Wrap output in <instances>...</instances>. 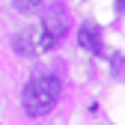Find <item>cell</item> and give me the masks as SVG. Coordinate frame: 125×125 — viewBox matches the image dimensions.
Listing matches in <instances>:
<instances>
[{"label":"cell","mask_w":125,"mask_h":125,"mask_svg":"<svg viewBox=\"0 0 125 125\" xmlns=\"http://www.w3.org/2000/svg\"><path fill=\"white\" fill-rule=\"evenodd\" d=\"M60 98V81L54 74H36L30 77L21 89V107L30 116H45L54 110V104Z\"/></svg>","instance_id":"cell-1"},{"label":"cell","mask_w":125,"mask_h":125,"mask_svg":"<svg viewBox=\"0 0 125 125\" xmlns=\"http://www.w3.org/2000/svg\"><path fill=\"white\" fill-rule=\"evenodd\" d=\"M42 36L48 39V45L54 48V45L66 36V30H69V15H66V9H62L60 3H54V6H48L42 12Z\"/></svg>","instance_id":"cell-2"},{"label":"cell","mask_w":125,"mask_h":125,"mask_svg":"<svg viewBox=\"0 0 125 125\" xmlns=\"http://www.w3.org/2000/svg\"><path fill=\"white\" fill-rule=\"evenodd\" d=\"M51 45L48 39L42 36V30H21L18 36H15V51L30 57V54H39V51H48Z\"/></svg>","instance_id":"cell-3"},{"label":"cell","mask_w":125,"mask_h":125,"mask_svg":"<svg viewBox=\"0 0 125 125\" xmlns=\"http://www.w3.org/2000/svg\"><path fill=\"white\" fill-rule=\"evenodd\" d=\"M77 42H81L86 51L101 54V30H98L95 24H83L81 30H77Z\"/></svg>","instance_id":"cell-4"},{"label":"cell","mask_w":125,"mask_h":125,"mask_svg":"<svg viewBox=\"0 0 125 125\" xmlns=\"http://www.w3.org/2000/svg\"><path fill=\"white\" fill-rule=\"evenodd\" d=\"M12 6L18 9L21 15H33V12L42 9V0H12Z\"/></svg>","instance_id":"cell-5"}]
</instances>
